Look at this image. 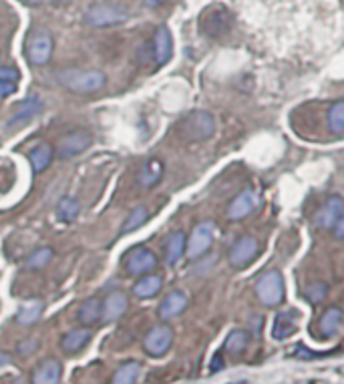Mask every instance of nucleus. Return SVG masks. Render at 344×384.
Masks as SVG:
<instances>
[{"label": "nucleus", "instance_id": "41", "mask_svg": "<svg viewBox=\"0 0 344 384\" xmlns=\"http://www.w3.org/2000/svg\"><path fill=\"white\" fill-rule=\"evenodd\" d=\"M165 0H143V4L145 6H149V8H155V6H161Z\"/></svg>", "mask_w": 344, "mask_h": 384}, {"label": "nucleus", "instance_id": "11", "mask_svg": "<svg viewBox=\"0 0 344 384\" xmlns=\"http://www.w3.org/2000/svg\"><path fill=\"white\" fill-rule=\"evenodd\" d=\"M171 344H173V330L167 324H159L155 328H151L143 340L145 352L149 356H163L171 348Z\"/></svg>", "mask_w": 344, "mask_h": 384}, {"label": "nucleus", "instance_id": "21", "mask_svg": "<svg viewBox=\"0 0 344 384\" xmlns=\"http://www.w3.org/2000/svg\"><path fill=\"white\" fill-rule=\"evenodd\" d=\"M186 246H187V237L186 233L182 230L171 231L167 237H165V262L169 266H175L184 254H186Z\"/></svg>", "mask_w": 344, "mask_h": 384}, {"label": "nucleus", "instance_id": "20", "mask_svg": "<svg viewBox=\"0 0 344 384\" xmlns=\"http://www.w3.org/2000/svg\"><path fill=\"white\" fill-rule=\"evenodd\" d=\"M343 322V310H341V308H328V310L320 316V320H318V334H320L322 338H332V336H336V334L341 332Z\"/></svg>", "mask_w": 344, "mask_h": 384}, {"label": "nucleus", "instance_id": "6", "mask_svg": "<svg viewBox=\"0 0 344 384\" xmlns=\"http://www.w3.org/2000/svg\"><path fill=\"white\" fill-rule=\"evenodd\" d=\"M256 296L264 306H278L284 300V280L280 272L272 270L256 282Z\"/></svg>", "mask_w": 344, "mask_h": 384}, {"label": "nucleus", "instance_id": "4", "mask_svg": "<svg viewBox=\"0 0 344 384\" xmlns=\"http://www.w3.org/2000/svg\"><path fill=\"white\" fill-rule=\"evenodd\" d=\"M27 58L30 65L43 67L53 58L54 41L49 30H34L27 39Z\"/></svg>", "mask_w": 344, "mask_h": 384}, {"label": "nucleus", "instance_id": "33", "mask_svg": "<svg viewBox=\"0 0 344 384\" xmlns=\"http://www.w3.org/2000/svg\"><path fill=\"white\" fill-rule=\"evenodd\" d=\"M149 220V213H147V207H143V205H139V207H135L131 213H129V217L125 220V224H123V230L121 233L125 235V233H131V231L139 230L145 222Z\"/></svg>", "mask_w": 344, "mask_h": 384}, {"label": "nucleus", "instance_id": "30", "mask_svg": "<svg viewBox=\"0 0 344 384\" xmlns=\"http://www.w3.org/2000/svg\"><path fill=\"white\" fill-rule=\"evenodd\" d=\"M53 256V248H39L32 254H28L27 259H25V268L27 270H43L51 264Z\"/></svg>", "mask_w": 344, "mask_h": 384}, {"label": "nucleus", "instance_id": "5", "mask_svg": "<svg viewBox=\"0 0 344 384\" xmlns=\"http://www.w3.org/2000/svg\"><path fill=\"white\" fill-rule=\"evenodd\" d=\"M215 235V224L213 222H200L187 237L186 256L189 259H200L210 252Z\"/></svg>", "mask_w": 344, "mask_h": 384}, {"label": "nucleus", "instance_id": "22", "mask_svg": "<svg viewBox=\"0 0 344 384\" xmlns=\"http://www.w3.org/2000/svg\"><path fill=\"white\" fill-rule=\"evenodd\" d=\"M161 178H163V163H161L159 159H147V161L139 167V171H137V175H135L137 183H139L141 187H145V189L155 187L159 181H161Z\"/></svg>", "mask_w": 344, "mask_h": 384}, {"label": "nucleus", "instance_id": "15", "mask_svg": "<svg viewBox=\"0 0 344 384\" xmlns=\"http://www.w3.org/2000/svg\"><path fill=\"white\" fill-rule=\"evenodd\" d=\"M129 308V298L125 292L115 290L103 300V320L105 322H117Z\"/></svg>", "mask_w": 344, "mask_h": 384}, {"label": "nucleus", "instance_id": "26", "mask_svg": "<svg viewBox=\"0 0 344 384\" xmlns=\"http://www.w3.org/2000/svg\"><path fill=\"white\" fill-rule=\"evenodd\" d=\"M54 149L53 145L49 143H41L39 147H34L30 155H28V161H30V167L34 173H43L45 169H49V165L53 163Z\"/></svg>", "mask_w": 344, "mask_h": 384}, {"label": "nucleus", "instance_id": "29", "mask_svg": "<svg viewBox=\"0 0 344 384\" xmlns=\"http://www.w3.org/2000/svg\"><path fill=\"white\" fill-rule=\"evenodd\" d=\"M80 213V204L75 198H63L58 205H56V217L65 224H71L77 220Z\"/></svg>", "mask_w": 344, "mask_h": 384}, {"label": "nucleus", "instance_id": "13", "mask_svg": "<svg viewBox=\"0 0 344 384\" xmlns=\"http://www.w3.org/2000/svg\"><path fill=\"white\" fill-rule=\"evenodd\" d=\"M258 205V195L254 189H244L234 198V202L228 205V220L230 222H241L246 220Z\"/></svg>", "mask_w": 344, "mask_h": 384}, {"label": "nucleus", "instance_id": "28", "mask_svg": "<svg viewBox=\"0 0 344 384\" xmlns=\"http://www.w3.org/2000/svg\"><path fill=\"white\" fill-rule=\"evenodd\" d=\"M139 372H141V364L135 362V360H129V362H125L117 368L111 384H135Z\"/></svg>", "mask_w": 344, "mask_h": 384}, {"label": "nucleus", "instance_id": "24", "mask_svg": "<svg viewBox=\"0 0 344 384\" xmlns=\"http://www.w3.org/2000/svg\"><path fill=\"white\" fill-rule=\"evenodd\" d=\"M91 330L89 328H75L71 332H67L61 340V348L67 352V354H75L83 350L89 342H91Z\"/></svg>", "mask_w": 344, "mask_h": 384}, {"label": "nucleus", "instance_id": "9", "mask_svg": "<svg viewBox=\"0 0 344 384\" xmlns=\"http://www.w3.org/2000/svg\"><path fill=\"white\" fill-rule=\"evenodd\" d=\"M232 25H234V17L224 6H213L202 19V30L210 39H219L228 34L232 30Z\"/></svg>", "mask_w": 344, "mask_h": 384}, {"label": "nucleus", "instance_id": "25", "mask_svg": "<svg viewBox=\"0 0 344 384\" xmlns=\"http://www.w3.org/2000/svg\"><path fill=\"white\" fill-rule=\"evenodd\" d=\"M103 318V300L97 296L87 298L79 308V320L85 326H93Z\"/></svg>", "mask_w": 344, "mask_h": 384}, {"label": "nucleus", "instance_id": "40", "mask_svg": "<svg viewBox=\"0 0 344 384\" xmlns=\"http://www.w3.org/2000/svg\"><path fill=\"white\" fill-rule=\"evenodd\" d=\"M10 362H12V356L8 352H0V368L2 366H8Z\"/></svg>", "mask_w": 344, "mask_h": 384}, {"label": "nucleus", "instance_id": "42", "mask_svg": "<svg viewBox=\"0 0 344 384\" xmlns=\"http://www.w3.org/2000/svg\"><path fill=\"white\" fill-rule=\"evenodd\" d=\"M28 4H41V2H47V0H27Z\"/></svg>", "mask_w": 344, "mask_h": 384}, {"label": "nucleus", "instance_id": "31", "mask_svg": "<svg viewBox=\"0 0 344 384\" xmlns=\"http://www.w3.org/2000/svg\"><path fill=\"white\" fill-rule=\"evenodd\" d=\"M248 344H250V332H246V330H232V332L228 334V338H226L224 348L230 354H241Z\"/></svg>", "mask_w": 344, "mask_h": 384}, {"label": "nucleus", "instance_id": "23", "mask_svg": "<svg viewBox=\"0 0 344 384\" xmlns=\"http://www.w3.org/2000/svg\"><path fill=\"white\" fill-rule=\"evenodd\" d=\"M298 330V312L294 310H284L276 316L274 328H272V336L276 340H284L290 338L292 334Z\"/></svg>", "mask_w": 344, "mask_h": 384}, {"label": "nucleus", "instance_id": "10", "mask_svg": "<svg viewBox=\"0 0 344 384\" xmlns=\"http://www.w3.org/2000/svg\"><path fill=\"white\" fill-rule=\"evenodd\" d=\"M258 252H260L258 239L252 237V235H241L238 242L232 246V250H230V256H228L230 266L234 270H244L258 257Z\"/></svg>", "mask_w": 344, "mask_h": 384}, {"label": "nucleus", "instance_id": "34", "mask_svg": "<svg viewBox=\"0 0 344 384\" xmlns=\"http://www.w3.org/2000/svg\"><path fill=\"white\" fill-rule=\"evenodd\" d=\"M328 290H330L328 284H310V286L306 288V298H308V302H312V304H320V302L328 296Z\"/></svg>", "mask_w": 344, "mask_h": 384}, {"label": "nucleus", "instance_id": "19", "mask_svg": "<svg viewBox=\"0 0 344 384\" xmlns=\"http://www.w3.org/2000/svg\"><path fill=\"white\" fill-rule=\"evenodd\" d=\"M161 288H163V278L159 274H145V276H139V280L133 284L131 292L139 300H149L158 296Z\"/></svg>", "mask_w": 344, "mask_h": 384}, {"label": "nucleus", "instance_id": "1", "mask_svg": "<svg viewBox=\"0 0 344 384\" xmlns=\"http://www.w3.org/2000/svg\"><path fill=\"white\" fill-rule=\"evenodd\" d=\"M56 81L75 95H93L103 91L107 75L99 69H61L56 71Z\"/></svg>", "mask_w": 344, "mask_h": 384}, {"label": "nucleus", "instance_id": "17", "mask_svg": "<svg viewBox=\"0 0 344 384\" xmlns=\"http://www.w3.org/2000/svg\"><path fill=\"white\" fill-rule=\"evenodd\" d=\"M173 54V39L167 26H159L153 36V58L159 67L167 65Z\"/></svg>", "mask_w": 344, "mask_h": 384}, {"label": "nucleus", "instance_id": "7", "mask_svg": "<svg viewBox=\"0 0 344 384\" xmlns=\"http://www.w3.org/2000/svg\"><path fill=\"white\" fill-rule=\"evenodd\" d=\"M158 256H155L149 248L137 246V248H133V250L127 252V256L123 259V268H125V272H127L129 276L139 278V276L151 274V272L158 268Z\"/></svg>", "mask_w": 344, "mask_h": 384}, {"label": "nucleus", "instance_id": "37", "mask_svg": "<svg viewBox=\"0 0 344 384\" xmlns=\"http://www.w3.org/2000/svg\"><path fill=\"white\" fill-rule=\"evenodd\" d=\"M12 93H17V83H10V81H0V101L10 97Z\"/></svg>", "mask_w": 344, "mask_h": 384}, {"label": "nucleus", "instance_id": "39", "mask_svg": "<svg viewBox=\"0 0 344 384\" xmlns=\"http://www.w3.org/2000/svg\"><path fill=\"white\" fill-rule=\"evenodd\" d=\"M222 366H224V360H222V356L217 354V356L213 359L212 366H210V370H212V372H217V370H222Z\"/></svg>", "mask_w": 344, "mask_h": 384}, {"label": "nucleus", "instance_id": "43", "mask_svg": "<svg viewBox=\"0 0 344 384\" xmlns=\"http://www.w3.org/2000/svg\"><path fill=\"white\" fill-rule=\"evenodd\" d=\"M10 384H23V383H21V381H12V383H10Z\"/></svg>", "mask_w": 344, "mask_h": 384}, {"label": "nucleus", "instance_id": "3", "mask_svg": "<svg viewBox=\"0 0 344 384\" xmlns=\"http://www.w3.org/2000/svg\"><path fill=\"white\" fill-rule=\"evenodd\" d=\"M129 10L125 6L119 4H93L87 12H85V25L93 26V28H105V26H117L123 25L129 21Z\"/></svg>", "mask_w": 344, "mask_h": 384}, {"label": "nucleus", "instance_id": "16", "mask_svg": "<svg viewBox=\"0 0 344 384\" xmlns=\"http://www.w3.org/2000/svg\"><path fill=\"white\" fill-rule=\"evenodd\" d=\"M187 304H189V300H187L186 294H184L182 290H173V292H169V294L163 298V302H161V306H159V318H161V320L178 318L180 314L186 312Z\"/></svg>", "mask_w": 344, "mask_h": 384}, {"label": "nucleus", "instance_id": "8", "mask_svg": "<svg viewBox=\"0 0 344 384\" xmlns=\"http://www.w3.org/2000/svg\"><path fill=\"white\" fill-rule=\"evenodd\" d=\"M93 145V133L87 131V129H75L71 131L69 135H65L61 141H58V147H56V157L58 159H73L77 155L85 153L89 147Z\"/></svg>", "mask_w": 344, "mask_h": 384}, {"label": "nucleus", "instance_id": "36", "mask_svg": "<svg viewBox=\"0 0 344 384\" xmlns=\"http://www.w3.org/2000/svg\"><path fill=\"white\" fill-rule=\"evenodd\" d=\"M19 71L12 69V67H0V81H10V83H17L19 81Z\"/></svg>", "mask_w": 344, "mask_h": 384}, {"label": "nucleus", "instance_id": "38", "mask_svg": "<svg viewBox=\"0 0 344 384\" xmlns=\"http://www.w3.org/2000/svg\"><path fill=\"white\" fill-rule=\"evenodd\" d=\"M332 233H334L336 239H343L344 242V211L341 213V217L336 220V224L332 226Z\"/></svg>", "mask_w": 344, "mask_h": 384}, {"label": "nucleus", "instance_id": "32", "mask_svg": "<svg viewBox=\"0 0 344 384\" xmlns=\"http://www.w3.org/2000/svg\"><path fill=\"white\" fill-rule=\"evenodd\" d=\"M328 129L334 135L344 133V101H336L328 109Z\"/></svg>", "mask_w": 344, "mask_h": 384}, {"label": "nucleus", "instance_id": "12", "mask_svg": "<svg viewBox=\"0 0 344 384\" xmlns=\"http://www.w3.org/2000/svg\"><path fill=\"white\" fill-rule=\"evenodd\" d=\"M344 211V200L341 195H330L324 204L318 207L316 215H314V224L322 230H330L336 220L341 217Z\"/></svg>", "mask_w": 344, "mask_h": 384}, {"label": "nucleus", "instance_id": "35", "mask_svg": "<svg viewBox=\"0 0 344 384\" xmlns=\"http://www.w3.org/2000/svg\"><path fill=\"white\" fill-rule=\"evenodd\" d=\"M17 350H19L21 356H28V354H32V352L39 350V340H36V338H28V340H25V342L19 344Z\"/></svg>", "mask_w": 344, "mask_h": 384}, {"label": "nucleus", "instance_id": "18", "mask_svg": "<svg viewBox=\"0 0 344 384\" xmlns=\"http://www.w3.org/2000/svg\"><path fill=\"white\" fill-rule=\"evenodd\" d=\"M63 366L56 359H45L32 372V384H58Z\"/></svg>", "mask_w": 344, "mask_h": 384}, {"label": "nucleus", "instance_id": "27", "mask_svg": "<svg viewBox=\"0 0 344 384\" xmlns=\"http://www.w3.org/2000/svg\"><path fill=\"white\" fill-rule=\"evenodd\" d=\"M43 312H45V304H43L41 300L25 302V304L21 306V310H19V314H17V322H19L21 326H32V324H36V322L41 320Z\"/></svg>", "mask_w": 344, "mask_h": 384}, {"label": "nucleus", "instance_id": "2", "mask_svg": "<svg viewBox=\"0 0 344 384\" xmlns=\"http://www.w3.org/2000/svg\"><path fill=\"white\" fill-rule=\"evenodd\" d=\"M178 135L186 143H202L212 139L215 133V119L208 111H191L178 123Z\"/></svg>", "mask_w": 344, "mask_h": 384}, {"label": "nucleus", "instance_id": "14", "mask_svg": "<svg viewBox=\"0 0 344 384\" xmlns=\"http://www.w3.org/2000/svg\"><path fill=\"white\" fill-rule=\"evenodd\" d=\"M41 111H43V101H41V97H39V95H30L25 101L14 105L12 115H10V119H8V127L25 125L32 117H36Z\"/></svg>", "mask_w": 344, "mask_h": 384}]
</instances>
